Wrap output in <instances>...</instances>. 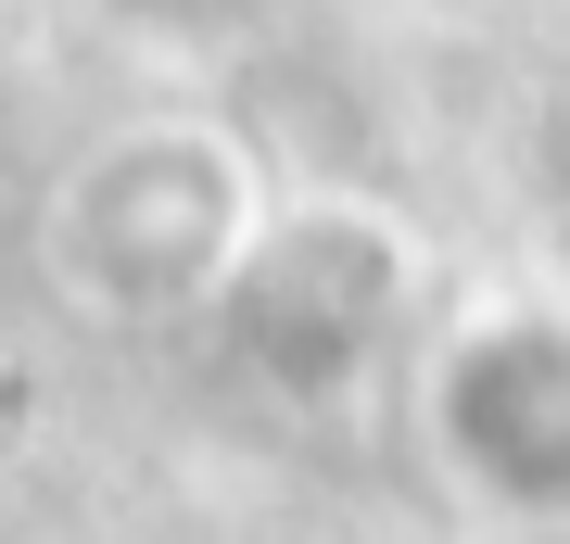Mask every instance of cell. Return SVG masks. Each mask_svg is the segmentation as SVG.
<instances>
[{
    "label": "cell",
    "instance_id": "7a4b0ae2",
    "mask_svg": "<svg viewBox=\"0 0 570 544\" xmlns=\"http://www.w3.org/2000/svg\"><path fill=\"white\" fill-rule=\"evenodd\" d=\"M406 279H419L406 228H393L381 202H355V190H317V202H279V216H266V241L242 254V279H228L216 317L242 329V355L266 380L330 393V380H355V355L393 329Z\"/></svg>",
    "mask_w": 570,
    "mask_h": 544
},
{
    "label": "cell",
    "instance_id": "6da1fadb",
    "mask_svg": "<svg viewBox=\"0 0 570 544\" xmlns=\"http://www.w3.org/2000/svg\"><path fill=\"white\" fill-rule=\"evenodd\" d=\"M266 216H279L266 202V152L228 115H127L51 165L39 279L89 329H165V317L228 304Z\"/></svg>",
    "mask_w": 570,
    "mask_h": 544
}]
</instances>
